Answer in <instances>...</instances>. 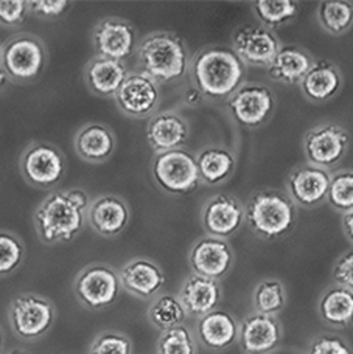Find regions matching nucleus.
<instances>
[{"label":"nucleus","instance_id":"nucleus-42","mask_svg":"<svg viewBox=\"0 0 353 354\" xmlns=\"http://www.w3.org/2000/svg\"><path fill=\"white\" fill-rule=\"evenodd\" d=\"M69 198L72 199V202L75 205H77L78 208H81V210L86 212L89 210V196H87L86 192H83V189H69L67 192Z\"/></svg>","mask_w":353,"mask_h":354},{"label":"nucleus","instance_id":"nucleus-11","mask_svg":"<svg viewBox=\"0 0 353 354\" xmlns=\"http://www.w3.org/2000/svg\"><path fill=\"white\" fill-rule=\"evenodd\" d=\"M349 143L350 137L345 129L336 124L319 126L305 136V157L313 167L332 168L343 160Z\"/></svg>","mask_w":353,"mask_h":354},{"label":"nucleus","instance_id":"nucleus-10","mask_svg":"<svg viewBox=\"0 0 353 354\" xmlns=\"http://www.w3.org/2000/svg\"><path fill=\"white\" fill-rule=\"evenodd\" d=\"M232 118L246 128H258L273 115L275 101L268 87L243 84L228 101Z\"/></svg>","mask_w":353,"mask_h":354},{"label":"nucleus","instance_id":"nucleus-30","mask_svg":"<svg viewBox=\"0 0 353 354\" xmlns=\"http://www.w3.org/2000/svg\"><path fill=\"white\" fill-rule=\"evenodd\" d=\"M185 317L187 313L184 306H182L179 297L172 294L159 295L151 303L148 309L150 322L162 333L179 325H184Z\"/></svg>","mask_w":353,"mask_h":354},{"label":"nucleus","instance_id":"nucleus-44","mask_svg":"<svg viewBox=\"0 0 353 354\" xmlns=\"http://www.w3.org/2000/svg\"><path fill=\"white\" fill-rule=\"evenodd\" d=\"M343 230L347 236L349 241L353 244V210L349 213H344L343 216Z\"/></svg>","mask_w":353,"mask_h":354},{"label":"nucleus","instance_id":"nucleus-27","mask_svg":"<svg viewBox=\"0 0 353 354\" xmlns=\"http://www.w3.org/2000/svg\"><path fill=\"white\" fill-rule=\"evenodd\" d=\"M77 153L87 162L100 163L108 160L116 149V138L103 124L91 123L80 129L75 138Z\"/></svg>","mask_w":353,"mask_h":354},{"label":"nucleus","instance_id":"nucleus-45","mask_svg":"<svg viewBox=\"0 0 353 354\" xmlns=\"http://www.w3.org/2000/svg\"><path fill=\"white\" fill-rule=\"evenodd\" d=\"M10 81H11V78L8 77V73H6L3 71V67L0 66V91H2V88H5L6 86H8Z\"/></svg>","mask_w":353,"mask_h":354},{"label":"nucleus","instance_id":"nucleus-20","mask_svg":"<svg viewBox=\"0 0 353 354\" xmlns=\"http://www.w3.org/2000/svg\"><path fill=\"white\" fill-rule=\"evenodd\" d=\"M87 221L98 235L114 238L128 227L129 208L118 196L103 194L91 204Z\"/></svg>","mask_w":353,"mask_h":354},{"label":"nucleus","instance_id":"nucleus-38","mask_svg":"<svg viewBox=\"0 0 353 354\" xmlns=\"http://www.w3.org/2000/svg\"><path fill=\"white\" fill-rule=\"evenodd\" d=\"M28 11V2L24 0H0V25L17 27L27 17Z\"/></svg>","mask_w":353,"mask_h":354},{"label":"nucleus","instance_id":"nucleus-23","mask_svg":"<svg viewBox=\"0 0 353 354\" xmlns=\"http://www.w3.org/2000/svg\"><path fill=\"white\" fill-rule=\"evenodd\" d=\"M147 137L157 154L181 149L188 140V124L176 113L163 112L151 118Z\"/></svg>","mask_w":353,"mask_h":354},{"label":"nucleus","instance_id":"nucleus-22","mask_svg":"<svg viewBox=\"0 0 353 354\" xmlns=\"http://www.w3.org/2000/svg\"><path fill=\"white\" fill-rule=\"evenodd\" d=\"M221 295V286L217 280L192 274L182 284L179 300L187 315L203 317V315L218 309Z\"/></svg>","mask_w":353,"mask_h":354},{"label":"nucleus","instance_id":"nucleus-28","mask_svg":"<svg viewBox=\"0 0 353 354\" xmlns=\"http://www.w3.org/2000/svg\"><path fill=\"white\" fill-rule=\"evenodd\" d=\"M318 311L332 328H349L353 325V290L338 284L329 288L320 297Z\"/></svg>","mask_w":353,"mask_h":354},{"label":"nucleus","instance_id":"nucleus-41","mask_svg":"<svg viewBox=\"0 0 353 354\" xmlns=\"http://www.w3.org/2000/svg\"><path fill=\"white\" fill-rule=\"evenodd\" d=\"M69 2L66 0H31L28 2L30 10L47 19H55L64 15L69 8Z\"/></svg>","mask_w":353,"mask_h":354},{"label":"nucleus","instance_id":"nucleus-12","mask_svg":"<svg viewBox=\"0 0 353 354\" xmlns=\"http://www.w3.org/2000/svg\"><path fill=\"white\" fill-rule=\"evenodd\" d=\"M193 274L219 281L234 264V250L226 239L204 236L193 244L188 255Z\"/></svg>","mask_w":353,"mask_h":354},{"label":"nucleus","instance_id":"nucleus-40","mask_svg":"<svg viewBox=\"0 0 353 354\" xmlns=\"http://www.w3.org/2000/svg\"><path fill=\"white\" fill-rule=\"evenodd\" d=\"M333 281L338 286H344L353 290V249L347 250L333 266Z\"/></svg>","mask_w":353,"mask_h":354},{"label":"nucleus","instance_id":"nucleus-33","mask_svg":"<svg viewBox=\"0 0 353 354\" xmlns=\"http://www.w3.org/2000/svg\"><path fill=\"white\" fill-rule=\"evenodd\" d=\"M287 303V294L283 284L275 278H268L257 284L254 290V308L255 313L277 315Z\"/></svg>","mask_w":353,"mask_h":354},{"label":"nucleus","instance_id":"nucleus-29","mask_svg":"<svg viewBox=\"0 0 353 354\" xmlns=\"http://www.w3.org/2000/svg\"><path fill=\"white\" fill-rule=\"evenodd\" d=\"M197 165L201 180L209 185H218L234 173L235 157L228 149L210 147L201 151L197 157Z\"/></svg>","mask_w":353,"mask_h":354},{"label":"nucleus","instance_id":"nucleus-35","mask_svg":"<svg viewBox=\"0 0 353 354\" xmlns=\"http://www.w3.org/2000/svg\"><path fill=\"white\" fill-rule=\"evenodd\" d=\"M157 354H198L190 330L179 325L163 331L157 340Z\"/></svg>","mask_w":353,"mask_h":354},{"label":"nucleus","instance_id":"nucleus-7","mask_svg":"<svg viewBox=\"0 0 353 354\" xmlns=\"http://www.w3.org/2000/svg\"><path fill=\"white\" fill-rule=\"evenodd\" d=\"M120 274L109 264L86 266L73 281V294L87 309L98 311L114 305L122 294Z\"/></svg>","mask_w":353,"mask_h":354},{"label":"nucleus","instance_id":"nucleus-25","mask_svg":"<svg viewBox=\"0 0 353 354\" xmlns=\"http://www.w3.org/2000/svg\"><path fill=\"white\" fill-rule=\"evenodd\" d=\"M302 92L314 103H323L335 97L343 87V73L330 61H314L300 83Z\"/></svg>","mask_w":353,"mask_h":354},{"label":"nucleus","instance_id":"nucleus-9","mask_svg":"<svg viewBox=\"0 0 353 354\" xmlns=\"http://www.w3.org/2000/svg\"><path fill=\"white\" fill-rule=\"evenodd\" d=\"M21 171L24 179L31 185L39 188L55 187L64 177V156L50 143H31L21 157Z\"/></svg>","mask_w":353,"mask_h":354},{"label":"nucleus","instance_id":"nucleus-24","mask_svg":"<svg viewBox=\"0 0 353 354\" xmlns=\"http://www.w3.org/2000/svg\"><path fill=\"white\" fill-rule=\"evenodd\" d=\"M126 78H128V72H126L123 62L100 58V56H96L84 71L87 87L98 97L116 98Z\"/></svg>","mask_w":353,"mask_h":354},{"label":"nucleus","instance_id":"nucleus-34","mask_svg":"<svg viewBox=\"0 0 353 354\" xmlns=\"http://www.w3.org/2000/svg\"><path fill=\"white\" fill-rule=\"evenodd\" d=\"M25 260V245L8 230H0V278L8 277L21 268Z\"/></svg>","mask_w":353,"mask_h":354},{"label":"nucleus","instance_id":"nucleus-16","mask_svg":"<svg viewBox=\"0 0 353 354\" xmlns=\"http://www.w3.org/2000/svg\"><path fill=\"white\" fill-rule=\"evenodd\" d=\"M244 223V208L229 194H217L204 204L203 225L209 236L226 239L239 230Z\"/></svg>","mask_w":353,"mask_h":354},{"label":"nucleus","instance_id":"nucleus-48","mask_svg":"<svg viewBox=\"0 0 353 354\" xmlns=\"http://www.w3.org/2000/svg\"><path fill=\"white\" fill-rule=\"evenodd\" d=\"M0 52H2V46H0Z\"/></svg>","mask_w":353,"mask_h":354},{"label":"nucleus","instance_id":"nucleus-13","mask_svg":"<svg viewBox=\"0 0 353 354\" xmlns=\"http://www.w3.org/2000/svg\"><path fill=\"white\" fill-rule=\"evenodd\" d=\"M92 41L100 58L123 62L134 53L136 31L132 25L123 19L108 17L96 25Z\"/></svg>","mask_w":353,"mask_h":354},{"label":"nucleus","instance_id":"nucleus-3","mask_svg":"<svg viewBox=\"0 0 353 354\" xmlns=\"http://www.w3.org/2000/svg\"><path fill=\"white\" fill-rule=\"evenodd\" d=\"M143 73L156 83H172L182 78L188 67V53L178 36L167 31L145 37L138 47Z\"/></svg>","mask_w":353,"mask_h":354},{"label":"nucleus","instance_id":"nucleus-2","mask_svg":"<svg viewBox=\"0 0 353 354\" xmlns=\"http://www.w3.org/2000/svg\"><path fill=\"white\" fill-rule=\"evenodd\" d=\"M293 199L277 189H258L244 207V223L258 238L275 241L287 236L296 225Z\"/></svg>","mask_w":353,"mask_h":354},{"label":"nucleus","instance_id":"nucleus-15","mask_svg":"<svg viewBox=\"0 0 353 354\" xmlns=\"http://www.w3.org/2000/svg\"><path fill=\"white\" fill-rule=\"evenodd\" d=\"M234 52L244 64L269 66L280 50V42L269 28L242 27L232 39Z\"/></svg>","mask_w":353,"mask_h":354},{"label":"nucleus","instance_id":"nucleus-32","mask_svg":"<svg viewBox=\"0 0 353 354\" xmlns=\"http://www.w3.org/2000/svg\"><path fill=\"white\" fill-rule=\"evenodd\" d=\"M252 6L260 22L268 28H277L291 22L299 12V6L293 0H257Z\"/></svg>","mask_w":353,"mask_h":354},{"label":"nucleus","instance_id":"nucleus-8","mask_svg":"<svg viewBox=\"0 0 353 354\" xmlns=\"http://www.w3.org/2000/svg\"><path fill=\"white\" fill-rule=\"evenodd\" d=\"M153 177L162 189L178 196L192 193L201 182L197 157L182 148L157 154L153 162Z\"/></svg>","mask_w":353,"mask_h":354},{"label":"nucleus","instance_id":"nucleus-19","mask_svg":"<svg viewBox=\"0 0 353 354\" xmlns=\"http://www.w3.org/2000/svg\"><path fill=\"white\" fill-rule=\"evenodd\" d=\"M122 288L138 299H153L165 286V274L154 261L134 258L120 270Z\"/></svg>","mask_w":353,"mask_h":354},{"label":"nucleus","instance_id":"nucleus-31","mask_svg":"<svg viewBox=\"0 0 353 354\" xmlns=\"http://www.w3.org/2000/svg\"><path fill=\"white\" fill-rule=\"evenodd\" d=\"M318 19L330 35L341 36L353 25V3L347 0H327L320 2Z\"/></svg>","mask_w":353,"mask_h":354},{"label":"nucleus","instance_id":"nucleus-43","mask_svg":"<svg viewBox=\"0 0 353 354\" xmlns=\"http://www.w3.org/2000/svg\"><path fill=\"white\" fill-rule=\"evenodd\" d=\"M204 95L201 93L197 87H192L188 88V91L185 92V103L188 106H198L201 101H203Z\"/></svg>","mask_w":353,"mask_h":354},{"label":"nucleus","instance_id":"nucleus-46","mask_svg":"<svg viewBox=\"0 0 353 354\" xmlns=\"http://www.w3.org/2000/svg\"><path fill=\"white\" fill-rule=\"evenodd\" d=\"M3 342H5L3 331H2V328H0V354H2V350H3Z\"/></svg>","mask_w":353,"mask_h":354},{"label":"nucleus","instance_id":"nucleus-5","mask_svg":"<svg viewBox=\"0 0 353 354\" xmlns=\"http://www.w3.org/2000/svg\"><path fill=\"white\" fill-rule=\"evenodd\" d=\"M56 308L46 297L37 294H17L10 301L8 322L19 339L35 342L52 330Z\"/></svg>","mask_w":353,"mask_h":354},{"label":"nucleus","instance_id":"nucleus-18","mask_svg":"<svg viewBox=\"0 0 353 354\" xmlns=\"http://www.w3.org/2000/svg\"><path fill=\"white\" fill-rule=\"evenodd\" d=\"M332 176L324 168L300 165L288 177V192L293 202L313 208L327 199Z\"/></svg>","mask_w":353,"mask_h":354},{"label":"nucleus","instance_id":"nucleus-21","mask_svg":"<svg viewBox=\"0 0 353 354\" xmlns=\"http://www.w3.org/2000/svg\"><path fill=\"white\" fill-rule=\"evenodd\" d=\"M197 334L199 342L207 350L224 351L238 340L239 325L230 313L224 309H215V311L199 317Z\"/></svg>","mask_w":353,"mask_h":354},{"label":"nucleus","instance_id":"nucleus-36","mask_svg":"<svg viewBox=\"0 0 353 354\" xmlns=\"http://www.w3.org/2000/svg\"><path fill=\"white\" fill-rule=\"evenodd\" d=\"M327 201L338 212L349 213L353 210V171L344 169L332 176Z\"/></svg>","mask_w":353,"mask_h":354},{"label":"nucleus","instance_id":"nucleus-39","mask_svg":"<svg viewBox=\"0 0 353 354\" xmlns=\"http://www.w3.org/2000/svg\"><path fill=\"white\" fill-rule=\"evenodd\" d=\"M308 354H353L349 344L338 336H319L313 340Z\"/></svg>","mask_w":353,"mask_h":354},{"label":"nucleus","instance_id":"nucleus-6","mask_svg":"<svg viewBox=\"0 0 353 354\" xmlns=\"http://www.w3.org/2000/svg\"><path fill=\"white\" fill-rule=\"evenodd\" d=\"M47 64V50L42 41L30 33L12 36L2 46L0 66L11 81L31 83L41 77Z\"/></svg>","mask_w":353,"mask_h":354},{"label":"nucleus","instance_id":"nucleus-37","mask_svg":"<svg viewBox=\"0 0 353 354\" xmlns=\"http://www.w3.org/2000/svg\"><path fill=\"white\" fill-rule=\"evenodd\" d=\"M89 354H132V342L123 333L103 331L93 339Z\"/></svg>","mask_w":353,"mask_h":354},{"label":"nucleus","instance_id":"nucleus-26","mask_svg":"<svg viewBox=\"0 0 353 354\" xmlns=\"http://www.w3.org/2000/svg\"><path fill=\"white\" fill-rule=\"evenodd\" d=\"M314 59L304 48L287 46L280 47L273 62L268 66L269 78L285 84H300L310 71Z\"/></svg>","mask_w":353,"mask_h":354},{"label":"nucleus","instance_id":"nucleus-47","mask_svg":"<svg viewBox=\"0 0 353 354\" xmlns=\"http://www.w3.org/2000/svg\"><path fill=\"white\" fill-rule=\"evenodd\" d=\"M6 354H27L25 351H22V350H12V351H10V353H6Z\"/></svg>","mask_w":353,"mask_h":354},{"label":"nucleus","instance_id":"nucleus-4","mask_svg":"<svg viewBox=\"0 0 353 354\" xmlns=\"http://www.w3.org/2000/svg\"><path fill=\"white\" fill-rule=\"evenodd\" d=\"M86 224V212L69 198L67 192H55L35 213V227L46 244L69 243L77 238Z\"/></svg>","mask_w":353,"mask_h":354},{"label":"nucleus","instance_id":"nucleus-14","mask_svg":"<svg viewBox=\"0 0 353 354\" xmlns=\"http://www.w3.org/2000/svg\"><path fill=\"white\" fill-rule=\"evenodd\" d=\"M116 101L126 115L136 118L148 117L159 106V84L143 72L131 73L117 92Z\"/></svg>","mask_w":353,"mask_h":354},{"label":"nucleus","instance_id":"nucleus-1","mask_svg":"<svg viewBox=\"0 0 353 354\" xmlns=\"http://www.w3.org/2000/svg\"><path fill=\"white\" fill-rule=\"evenodd\" d=\"M244 62L234 48L207 47L193 59L192 77L198 91L209 98H230L243 86Z\"/></svg>","mask_w":353,"mask_h":354},{"label":"nucleus","instance_id":"nucleus-17","mask_svg":"<svg viewBox=\"0 0 353 354\" xmlns=\"http://www.w3.org/2000/svg\"><path fill=\"white\" fill-rule=\"evenodd\" d=\"M238 340L246 354H268L280 345V322L275 315L251 314L239 325Z\"/></svg>","mask_w":353,"mask_h":354}]
</instances>
